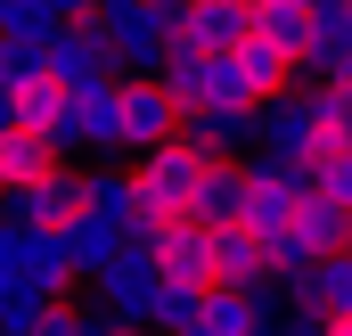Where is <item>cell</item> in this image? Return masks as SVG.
I'll list each match as a JSON object with an SVG mask.
<instances>
[{
    "label": "cell",
    "mask_w": 352,
    "mask_h": 336,
    "mask_svg": "<svg viewBox=\"0 0 352 336\" xmlns=\"http://www.w3.org/2000/svg\"><path fill=\"white\" fill-rule=\"evenodd\" d=\"M188 140L213 156H254V107H205L188 115Z\"/></svg>",
    "instance_id": "cell-18"
},
{
    "label": "cell",
    "mask_w": 352,
    "mask_h": 336,
    "mask_svg": "<svg viewBox=\"0 0 352 336\" xmlns=\"http://www.w3.org/2000/svg\"><path fill=\"white\" fill-rule=\"evenodd\" d=\"M278 304L270 295H238V287H213L205 295V320H197V336H278Z\"/></svg>",
    "instance_id": "cell-12"
},
{
    "label": "cell",
    "mask_w": 352,
    "mask_h": 336,
    "mask_svg": "<svg viewBox=\"0 0 352 336\" xmlns=\"http://www.w3.org/2000/svg\"><path fill=\"white\" fill-rule=\"evenodd\" d=\"M58 25H66V17H58L50 0H0V41H33V50H50Z\"/></svg>",
    "instance_id": "cell-23"
},
{
    "label": "cell",
    "mask_w": 352,
    "mask_h": 336,
    "mask_svg": "<svg viewBox=\"0 0 352 336\" xmlns=\"http://www.w3.org/2000/svg\"><path fill=\"white\" fill-rule=\"evenodd\" d=\"M246 41H254V0H188L180 50H197V58H238Z\"/></svg>",
    "instance_id": "cell-9"
},
{
    "label": "cell",
    "mask_w": 352,
    "mask_h": 336,
    "mask_svg": "<svg viewBox=\"0 0 352 336\" xmlns=\"http://www.w3.org/2000/svg\"><path fill=\"white\" fill-rule=\"evenodd\" d=\"M311 279H320V320L352 312V246H344V254H320V262H311Z\"/></svg>",
    "instance_id": "cell-26"
},
{
    "label": "cell",
    "mask_w": 352,
    "mask_h": 336,
    "mask_svg": "<svg viewBox=\"0 0 352 336\" xmlns=\"http://www.w3.org/2000/svg\"><path fill=\"white\" fill-rule=\"evenodd\" d=\"M50 8H58V17H98L107 0H50Z\"/></svg>",
    "instance_id": "cell-33"
},
{
    "label": "cell",
    "mask_w": 352,
    "mask_h": 336,
    "mask_svg": "<svg viewBox=\"0 0 352 336\" xmlns=\"http://www.w3.org/2000/svg\"><path fill=\"white\" fill-rule=\"evenodd\" d=\"M311 180H320L336 205H352V148H344V140H320V156H311Z\"/></svg>",
    "instance_id": "cell-27"
},
{
    "label": "cell",
    "mask_w": 352,
    "mask_h": 336,
    "mask_svg": "<svg viewBox=\"0 0 352 336\" xmlns=\"http://www.w3.org/2000/svg\"><path fill=\"white\" fill-rule=\"evenodd\" d=\"M320 140H328V123H320V107H311V90H278L254 107V148L263 156H320Z\"/></svg>",
    "instance_id": "cell-6"
},
{
    "label": "cell",
    "mask_w": 352,
    "mask_h": 336,
    "mask_svg": "<svg viewBox=\"0 0 352 336\" xmlns=\"http://www.w3.org/2000/svg\"><path fill=\"white\" fill-rule=\"evenodd\" d=\"M188 132V115L173 107V90L156 83V74H131V83H115V156H156L164 140Z\"/></svg>",
    "instance_id": "cell-4"
},
{
    "label": "cell",
    "mask_w": 352,
    "mask_h": 336,
    "mask_svg": "<svg viewBox=\"0 0 352 336\" xmlns=\"http://www.w3.org/2000/svg\"><path fill=\"white\" fill-rule=\"evenodd\" d=\"M140 246L156 254L164 287H205V295H213V230H205V222H164V230L140 238Z\"/></svg>",
    "instance_id": "cell-10"
},
{
    "label": "cell",
    "mask_w": 352,
    "mask_h": 336,
    "mask_svg": "<svg viewBox=\"0 0 352 336\" xmlns=\"http://www.w3.org/2000/svg\"><path fill=\"white\" fill-rule=\"evenodd\" d=\"M311 107H320L328 140H344V148H352V90H344V83H320V90H311Z\"/></svg>",
    "instance_id": "cell-28"
},
{
    "label": "cell",
    "mask_w": 352,
    "mask_h": 336,
    "mask_svg": "<svg viewBox=\"0 0 352 336\" xmlns=\"http://www.w3.org/2000/svg\"><path fill=\"white\" fill-rule=\"evenodd\" d=\"M90 213H107V222H123L131 238H156V230H164V222H148V205H140V172H123V165L90 172Z\"/></svg>",
    "instance_id": "cell-14"
},
{
    "label": "cell",
    "mask_w": 352,
    "mask_h": 336,
    "mask_svg": "<svg viewBox=\"0 0 352 336\" xmlns=\"http://www.w3.org/2000/svg\"><path fill=\"white\" fill-rule=\"evenodd\" d=\"M278 8H320V0H278Z\"/></svg>",
    "instance_id": "cell-36"
},
{
    "label": "cell",
    "mask_w": 352,
    "mask_h": 336,
    "mask_svg": "<svg viewBox=\"0 0 352 336\" xmlns=\"http://www.w3.org/2000/svg\"><path fill=\"white\" fill-rule=\"evenodd\" d=\"M320 180H311V165L303 156H246V230L254 238H278V230H295V205L311 197Z\"/></svg>",
    "instance_id": "cell-3"
},
{
    "label": "cell",
    "mask_w": 352,
    "mask_h": 336,
    "mask_svg": "<svg viewBox=\"0 0 352 336\" xmlns=\"http://www.w3.org/2000/svg\"><path fill=\"white\" fill-rule=\"evenodd\" d=\"M107 336H148V328H123V320H107Z\"/></svg>",
    "instance_id": "cell-35"
},
{
    "label": "cell",
    "mask_w": 352,
    "mask_h": 336,
    "mask_svg": "<svg viewBox=\"0 0 352 336\" xmlns=\"http://www.w3.org/2000/svg\"><path fill=\"white\" fill-rule=\"evenodd\" d=\"M16 123H25V115H16V90L0 83V132H16Z\"/></svg>",
    "instance_id": "cell-32"
},
{
    "label": "cell",
    "mask_w": 352,
    "mask_h": 336,
    "mask_svg": "<svg viewBox=\"0 0 352 336\" xmlns=\"http://www.w3.org/2000/svg\"><path fill=\"white\" fill-rule=\"evenodd\" d=\"M25 279L50 295V304H66L74 287H82V271H74V254L58 246V238H33V262H25Z\"/></svg>",
    "instance_id": "cell-24"
},
{
    "label": "cell",
    "mask_w": 352,
    "mask_h": 336,
    "mask_svg": "<svg viewBox=\"0 0 352 336\" xmlns=\"http://www.w3.org/2000/svg\"><path fill=\"white\" fill-rule=\"evenodd\" d=\"M50 172H66V148H58L50 132H33V123L0 132V189H33V180H50Z\"/></svg>",
    "instance_id": "cell-13"
},
{
    "label": "cell",
    "mask_w": 352,
    "mask_h": 336,
    "mask_svg": "<svg viewBox=\"0 0 352 336\" xmlns=\"http://www.w3.org/2000/svg\"><path fill=\"white\" fill-rule=\"evenodd\" d=\"M98 25H107V58L123 83L164 74V58L180 50V25H188V0H107Z\"/></svg>",
    "instance_id": "cell-1"
},
{
    "label": "cell",
    "mask_w": 352,
    "mask_h": 336,
    "mask_svg": "<svg viewBox=\"0 0 352 336\" xmlns=\"http://www.w3.org/2000/svg\"><path fill=\"white\" fill-rule=\"evenodd\" d=\"M238 83H246V98L263 107V98H278V90H295V58H287V50H270L263 33H254V41L238 50Z\"/></svg>",
    "instance_id": "cell-19"
},
{
    "label": "cell",
    "mask_w": 352,
    "mask_h": 336,
    "mask_svg": "<svg viewBox=\"0 0 352 336\" xmlns=\"http://www.w3.org/2000/svg\"><path fill=\"white\" fill-rule=\"evenodd\" d=\"M213 287H238V295H278V271H270L263 238H254L246 222L213 230Z\"/></svg>",
    "instance_id": "cell-11"
},
{
    "label": "cell",
    "mask_w": 352,
    "mask_h": 336,
    "mask_svg": "<svg viewBox=\"0 0 352 336\" xmlns=\"http://www.w3.org/2000/svg\"><path fill=\"white\" fill-rule=\"evenodd\" d=\"M50 312H58V304H50L33 279H0V336H41Z\"/></svg>",
    "instance_id": "cell-22"
},
{
    "label": "cell",
    "mask_w": 352,
    "mask_h": 336,
    "mask_svg": "<svg viewBox=\"0 0 352 336\" xmlns=\"http://www.w3.org/2000/svg\"><path fill=\"white\" fill-rule=\"evenodd\" d=\"M50 74H58V83H74V90L123 83V74H115V58H107V25H98V17H66V25H58V41H50Z\"/></svg>",
    "instance_id": "cell-8"
},
{
    "label": "cell",
    "mask_w": 352,
    "mask_h": 336,
    "mask_svg": "<svg viewBox=\"0 0 352 336\" xmlns=\"http://www.w3.org/2000/svg\"><path fill=\"white\" fill-rule=\"evenodd\" d=\"M295 238H303L311 254H344L352 246V205H336L328 189H311V197L295 205Z\"/></svg>",
    "instance_id": "cell-17"
},
{
    "label": "cell",
    "mask_w": 352,
    "mask_h": 336,
    "mask_svg": "<svg viewBox=\"0 0 352 336\" xmlns=\"http://www.w3.org/2000/svg\"><path fill=\"white\" fill-rule=\"evenodd\" d=\"M41 336H107V320H90V312H66V304H58Z\"/></svg>",
    "instance_id": "cell-30"
},
{
    "label": "cell",
    "mask_w": 352,
    "mask_h": 336,
    "mask_svg": "<svg viewBox=\"0 0 352 336\" xmlns=\"http://www.w3.org/2000/svg\"><path fill=\"white\" fill-rule=\"evenodd\" d=\"M90 213V172H50V180H33V189H8V222H25V230H41V238H58L66 222H82Z\"/></svg>",
    "instance_id": "cell-7"
},
{
    "label": "cell",
    "mask_w": 352,
    "mask_h": 336,
    "mask_svg": "<svg viewBox=\"0 0 352 336\" xmlns=\"http://www.w3.org/2000/svg\"><path fill=\"white\" fill-rule=\"evenodd\" d=\"M33 238H41V230H25V222H8V213H0V279H25Z\"/></svg>",
    "instance_id": "cell-29"
},
{
    "label": "cell",
    "mask_w": 352,
    "mask_h": 336,
    "mask_svg": "<svg viewBox=\"0 0 352 336\" xmlns=\"http://www.w3.org/2000/svg\"><path fill=\"white\" fill-rule=\"evenodd\" d=\"M90 287H98V312H107V320H123V328H148V320H156V295H164V271H156V254L131 238V246L115 254V262H107Z\"/></svg>",
    "instance_id": "cell-5"
},
{
    "label": "cell",
    "mask_w": 352,
    "mask_h": 336,
    "mask_svg": "<svg viewBox=\"0 0 352 336\" xmlns=\"http://www.w3.org/2000/svg\"><path fill=\"white\" fill-rule=\"evenodd\" d=\"M58 246L74 254V271H82V279H98L115 254L131 246V230H123V222H107V213H82V222H66V230H58Z\"/></svg>",
    "instance_id": "cell-15"
},
{
    "label": "cell",
    "mask_w": 352,
    "mask_h": 336,
    "mask_svg": "<svg viewBox=\"0 0 352 336\" xmlns=\"http://www.w3.org/2000/svg\"><path fill=\"white\" fill-rule=\"evenodd\" d=\"M213 165H221V156L197 148L188 132L164 140L156 156H140V205H148V222H197V189H205Z\"/></svg>",
    "instance_id": "cell-2"
},
{
    "label": "cell",
    "mask_w": 352,
    "mask_h": 336,
    "mask_svg": "<svg viewBox=\"0 0 352 336\" xmlns=\"http://www.w3.org/2000/svg\"><path fill=\"white\" fill-rule=\"evenodd\" d=\"M328 336H352V312H336V320H328Z\"/></svg>",
    "instance_id": "cell-34"
},
{
    "label": "cell",
    "mask_w": 352,
    "mask_h": 336,
    "mask_svg": "<svg viewBox=\"0 0 352 336\" xmlns=\"http://www.w3.org/2000/svg\"><path fill=\"white\" fill-rule=\"evenodd\" d=\"M197 320H205V287H164L148 328H156V336H197Z\"/></svg>",
    "instance_id": "cell-25"
},
{
    "label": "cell",
    "mask_w": 352,
    "mask_h": 336,
    "mask_svg": "<svg viewBox=\"0 0 352 336\" xmlns=\"http://www.w3.org/2000/svg\"><path fill=\"white\" fill-rule=\"evenodd\" d=\"M156 83L173 90V107H180V115H205V107H213V58H197V50H173Z\"/></svg>",
    "instance_id": "cell-20"
},
{
    "label": "cell",
    "mask_w": 352,
    "mask_h": 336,
    "mask_svg": "<svg viewBox=\"0 0 352 336\" xmlns=\"http://www.w3.org/2000/svg\"><path fill=\"white\" fill-rule=\"evenodd\" d=\"M254 33H263L270 50H287V58L303 66V58H311V33H320V25H311V8H278V0H254Z\"/></svg>",
    "instance_id": "cell-21"
},
{
    "label": "cell",
    "mask_w": 352,
    "mask_h": 336,
    "mask_svg": "<svg viewBox=\"0 0 352 336\" xmlns=\"http://www.w3.org/2000/svg\"><path fill=\"white\" fill-rule=\"evenodd\" d=\"M278 336H328V320H320V312H287V320H278Z\"/></svg>",
    "instance_id": "cell-31"
},
{
    "label": "cell",
    "mask_w": 352,
    "mask_h": 336,
    "mask_svg": "<svg viewBox=\"0 0 352 336\" xmlns=\"http://www.w3.org/2000/svg\"><path fill=\"white\" fill-rule=\"evenodd\" d=\"M197 222H205V230L246 222V156H221V165L205 172V189H197Z\"/></svg>",
    "instance_id": "cell-16"
}]
</instances>
